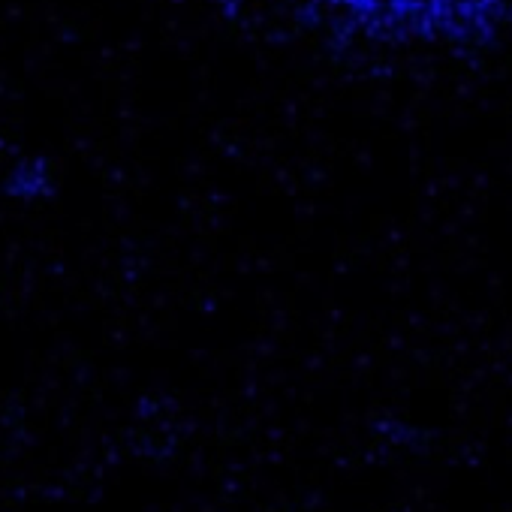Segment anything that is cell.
<instances>
[{"instance_id": "obj_1", "label": "cell", "mask_w": 512, "mask_h": 512, "mask_svg": "<svg viewBox=\"0 0 512 512\" xmlns=\"http://www.w3.org/2000/svg\"><path fill=\"white\" fill-rule=\"evenodd\" d=\"M335 25L395 43L431 49H488L506 25V0H323Z\"/></svg>"}]
</instances>
